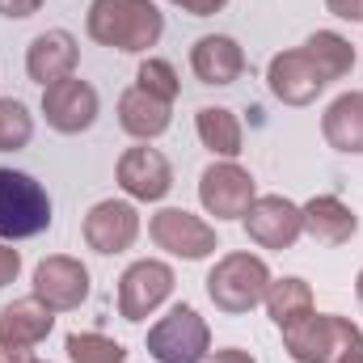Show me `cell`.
Masks as SVG:
<instances>
[{
  "label": "cell",
  "mask_w": 363,
  "mask_h": 363,
  "mask_svg": "<svg viewBox=\"0 0 363 363\" xmlns=\"http://www.w3.org/2000/svg\"><path fill=\"white\" fill-rule=\"evenodd\" d=\"M85 30L97 47L144 55L165 34V13L152 0H93L85 13Z\"/></svg>",
  "instance_id": "obj_1"
},
{
  "label": "cell",
  "mask_w": 363,
  "mask_h": 363,
  "mask_svg": "<svg viewBox=\"0 0 363 363\" xmlns=\"http://www.w3.org/2000/svg\"><path fill=\"white\" fill-rule=\"evenodd\" d=\"M283 351L296 363H338L351 351H363V330L338 313H304L283 325Z\"/></svg>",
  "instance_id": "obj_2"
},
{
  "label": "cell",
  "mask_w": 363,
  "mask_h": 363,
  "mask_svg": "<svg viewBox=\"0 0 363 363\" xmlns=\"http://www.w3.org/2000/svg\"><path fill=\"white\" fill-rule=\"evenodd\" d=\"M271 267L258 258V254H250V250H233V254H224L211 274H207V296H211V304L220 308V313H228V317H241V313H254L262 300H267V287H271Z\"/></svg>",
  "instance_id": "obj_3"
},
{
  "label": "cell",
  "mask_w": 363,
  "mask_h": 363,
  "mask_svg": "<svg viewBox=\"0 0 363 363\" xmlns=\"http://www.w3.org/2000/svg\"><path fill=\"white\" fill-rule=\"evenodd\" d=\"M51 228L47 186L21 169H0V241H30Z\"/></svg>",
  "instance_id": "obj_4"
},
{
  "label": "cell",
  "mask_w": 363,
  "mask_h": 363,
  "mask_svg": "<svg viewBox=\"0 0 363 363\" xmlns=\"http://www.w3.org/2000/svg\"><path fill=\"white\" fill-rule=\"evenodd\" d=\"M148 355L157 363H207L211 330H207V321L199 317L194 304H174L148 330Z\"/></svg>",
  "instance_id": "obj_5"
},
{
  "label": "cell",
  "mask_w": 363,
  "mask_h": 363,
  "mask_svg": "<svg viewBox=\"0 0 363 363\" xmlns=\"http://www.w3.org/2000/svg\"><path fill=\"white\" fill-rule=\"evenodd\" d=\"M148 237H152L157 250L174 254L182 262H203V258H211V254L220 250L216 228H211L203 216L186 211V207H161V211L148 220Z\"/></svg>",
  "instance_id": "obj_6"
},
{
  "label": "cell",
  "mask_w": 363,
  "mask_h": 363,
  "mask_svg": "<svg viewBox=\"0 0 363 363\" xmlns=\"http://www.w3.org/2000/svg\"><path fill=\"white\" fill-rule=\"evenodd\" d=\"M178 287V274L161 258H140L118 279V317L123 321H148Z\"/></svg>",
  "instance_id": "obj_7"
},
{
  "label": "cell",
  "mask_w": 363,
  "mask_h": 363,
  "mask_svg": "<svg viewBox=\"0 0 363 363\" xmlns=\"http://www.w3.org/2000/svg\"><path fill=\"white\" fill-rule=\"evenodd\" d=\"M258 199L250 169H241L237 161H211L199 174V203L207 216L216 220H241L250 211V203Z\"/></svg>",
  "instance_id": "obj_8"
},
{
  "label": "cell",
  "mask_w": 363,
  "mask_h": 363,
  "mask_svg": "<svg viewBox=\"0 0 363 363\" xmlns=\"http://www.w3.org/2000/svg\"><path fill=\"white\" fill-rule=\"evenodd\" d=\"M114 182L127 199L135 203H161L169 190H174V165L161 148H148V144H135L118 157L114 165Z\"/></svg>",
  "instance_id": "obj_9"
},
{
  "label": "cell",
  "mask_w": 363,
  "mask_h": 363,
  "mask_svg": "<svg viewBox=\"0 0 363 363\" xmlns=\"http://www.w3.org/2000/svg\"><path fill=\"white\" fill-rule=\"evenodd\" d=\"M241 224H245V237L262 250H291L304 233V216L287 194H258L241 216Z\"/></svg>",
  "instance_id": "obj_10"
},
{
  "label": "cell",
  "mask_w": 363,
  "mask_h": 363,
  "mask_svg": "<svg viewBox=\"0 0 363 363\" xmlns=\"http://www.w3.org/2000/svg\"><path fill=\"white\" fill-rule=\"evenodd\" d=\"M81 237L93 254H127L135 241H140V211L135 203L127 199H101L93 203L85 224H81Z\"/></svg>",
  "instance_id": "obj_11"
},
{
  "label": "cell",
  "mask_w": 363,
  "mask_h": 363,
  "mask_svg": "<svg viewBox=\"0 0 363 363\" xmlns=\"http://www.w3.org/2000/svg\"><path fill=\"white\" fill-rule=\"evenodd\" d=\"M34 296L51 313H72L89 300V267L72 254H51L34 267Z\"/></svg>",
  "instance_id": "obj_12"
},
{
  "label": "cell",
  "mask_w": 363,
  "mask_h": 363,
  "mask_svg": "<svg viewBox=\"0 0 363 363\" xmlns=\"http://www.w3.org/2000/svg\"><path fill=\"white\" fill-rule=\"evenodd\" d=\"M97 110H101L97 89H93L89 81H81V77L55 81V85L43 89V118H47V127L60 131V135H81V131H89L93 123H97Z\"/></svg>",
  "instance_id": "obj_13"
},
{
  "label": "cell",
  "mask_w": 363,
  "mask_h": 363,
  "mask_svg": "<svg viewBox=\"0 0 363 363\" xmlns=\"http://www.w3.org/2000/svg\"><path fill=\"white\" fill-rule=\"evenodd\" d=\"M267 85L283 106H313L321 93L330 89V81L321 77V68L308 60L304 47L296 51H279L267 64Z\"/></svg>",
  "instance_id": "obj_14"
},
{
  "label": "cell",
  "mask_w": 363,
  "mask_h": 363,
  "mask_svg": "<svg viewBox=\"0 0 363 363\" xmlns=\"http://www.w3.org/2000/svg\"><path fill=\"white\" fill-rule=\"evenodd\" d=\"M77 60H81V47H77V38L68 30H43L26 47V77L47 89L55 81L77 77Z\"/></svg>",
  "instance_id": "obj_15"
},
{
  "label": "cell",
  "mask_w": 363,
  "mask_h": 363,
  "mask_svg": "<svg viewBox=\"0 0 363 363\" xmlns=\"http://www.w3.org/2000/svg\"><path fill=\"white\" fill-rule=\"evenodd\" d=\"M190 72L199 77V85H216V89L237 85L245 72V51L228 34H203L190 47Z\"/></svg>",
  "instance_id": "obj_16"
},
{
  "label": "cell",
  "mask_w": 363,
  "mask_h": 363,
  "mask_svg": "<svg viewBox=\"0 0 363 363\" xmlns=\"http://www.w3.org/2000/svg\"><path fill=\"white\" fill-rule=\"evenodd\" d=\"M51 330H55V313H51L38 296L13 300V304H4V308H0V347L34 351Z\"/></svg>",
  "instance_id": "obj_17"
},
{
  "label": "cell",
  "mask_w": 363,
  "mask_h": 363,
  "mask_svg": "<svg viewBox=\"0 0 363 363\" xmlns=\"http://www.w3.org/2000/svg\"><path fill=\"white\" fill-rule=\"evenodd\" d=\"M169 123H174V101H161V97L144 93L140 85H131L118 97V127L131 140L152 144V140H161L169 131Z\"/></svg>",
  "instance_id": "obj_18"
},
{
  "label": "cell",
  "mask_w": 363,
  "mask_h": 363,
  "mask_svg": "<svg viewBox=\"0 0 363 363\" xmlns=\"http://www.w3.org/2000/svg\"><path fill=\"white\" fill-rule=\"evenodd\" d=\"M304 216V233L317 241V245H347L355 233H359V216L338 199V194H317L300 207Z\"/></svg>",
  "instance_id": "obj_19"
},
{
  "label": "cell",
  "mask_w": 363,
  "mask_h": 363,
  "mask_svg": "<svg viewBox=\"0 0 363 363\" xmlns=\"http://www.w3.org/2000/svg\"><path fill=\"white\" fill-rule=\"evenodd\" d=\"M321 135L334 152L363 157V89L338 93L321 114Z\"/></svg>",
  "instance_id": "obj_20"
},
{
  "label": "cell",
  "mask_w": 363,
  "mask_h": 363,
  "mask_svg": "<svg viewBox=\"0 0 363 363\" xmlns=\"http://www.w3.org/2000/svg\"><path fill=\"white\" fill-rule=\"evenodd\" d=\"M194 131H199L203 148L220 161H237L245 152V127L228 106H203L194 114Z\"/></svg>",
  "instance_id": "obj_21"
},
{
  "label": "cell",
  "mask_w": 363,
  "mask_h": 363,
  "mask_svg": "<svg viewBox=\"0 0 363 363\" xmlns=\"http://www.w3.org/2000/svg\"><path fill=\"white\" fill-rule=\"evenodd\" d=\"M267 313H271V321L283 330V325H291V321H300L304 313H313V287L304 283V279H296V274H283V279H271V287H267Z\"/></svg>",
  "instance_id": "obj_22"
},
{
  "label": "cell",
  "mask_w": 363,
  "mask_h": 363,
  "mask_svg": "<svg viewBox=\"0 0 363 363\" xmlns=\"http://www.w3.org/2000/svg\"><path fill=\"white\" fill-rule=\"evenodd\" d=\"M304 51H308V60L321 68V77H325L330 85L342 81V77H351V68H355V47H351L342 34H334V30L308 34V38H304Z\"/></svg>",
  "instance_id": "obj_23"
},
{
  "label": "cell",
  "mask_w": 363,
  "mask_h": 363,
  "mask_svg": "<svg viewBox=\"0 0 363 363\" xmlns=\"http://www.w3.org/2000/svg\"><path fill=\"white\" fill-rule=\"evenodd\" d=\"M64 351H68L72 363H127V347L114 342V338H106V334H97V330H77V334H68Z\"/></svg>",
  "instance_id": "obj_24"
},
{
  "label": "cell",
  "mask_w": 363,
  "mask_h": 363,
  "mask_svg": "<svg viewBox=\"0 0 363 363\" xmlns=\"http://www.w3.org/2000/svg\"><path fill=\"white\" fill-rule=\"evenodd\" d=\"M34 140V114L17 97H0V152H17Z\"/></svg>",
  "instance_id": "obj_25"
},
{
  "label": "cell",
  "mask_w": 363,
  "mask_h": 363,
  "mask_svg": "<svg viewBox=\"0 0 363 363\" xmlns=\"http://www.w3.org/2000/svg\"><path fill=\"white\" fill-rule=\"evenodd\" d=\"M135 85L144 93H152V97H161V101H178L182 93V81L178 72H174V64L169 60H140V68H135Z\"/></svg>",
  "instance_id": "obj_26"
},
{
  "label": "cell",
  "mask_w": 363,
  "mask_h": 363,
  "mask_svg": "<svg viewBox=\"0 0 363 363\" xmlns=\"http://www.w3.org/2000/svg\"><path fill=\"white\" fill-rule=\"evenodd\" d=\"M21 274V254L13 250V241H0V287H9Z\"/></svg>",
  "instance_id": "obj_27"
},
{
  "label": "cell",
  "mask_w": 363,
  "mask_h": 363,
  "mask_svg": "<svg viewBox=\"0 0 363 363\" xmlns=\"http://www.w3.org/2000/svg\"><path fill=\"white\" fill-rule=\"evenodd\" d=\"M43 4H47V0H0V17H9V21H26V17H34Z\"/></svg>",
  "instance_id": "obj_28"
},
{
  "label": "cell",
  "mask_w": 363,
  "mask_h": 363,
  "mask_svg": "<svg viewBox=\"0 0 363 363\" xmlns=\"http://www.w3.org/2000/svg\"><path fill=\"white\" fill-rule=\"evenodd\" d=\"M174 9H182V13H190V17H216L228 0H169Z\"/></svg>",
  "instance_id": "obj_29"
},
{
  "label": "cell",
  "mask_w": 363,
  "mask_h": 363,
  "mask_svg": "<svg viewBox=\"0 0 363 363\" xmlns=\"http://www.w3.org/2000/svg\"><path fill=\"white\" fill-rule=\"evenodd\" d=\"M325 9L338 21H363V0H325Z\"/></svg>",
  "instance_id": "obj_30"
},
{
  "label": "cell",
  "mask_w": 363,
  "mask_h": 363,
  "mask_svg": "<svg viewBox=\"0 0 363 363\" xmlns=\"http://www.w3.org/2000/svg\"><path fill=\"white\" fill-rule=\"evenodd\" d=\"M207 363H258L250 351H241V347H224V351H211Z\"/></svg>",
  "instance_id": "obj_31"
},
{
  "label": "cell",
  "mask_w": 363,
  "mask_h": 363,
  "mask_svg": "<svg viewBox=\"0 0 363 363\" xmlns=\"http://www.w3.org/2000/svg\"><path fill=\"white\" fill-rule=\"evenodd\" d=\"M355 300H359V304H363V271L355 274Z\"/></svg>",
  "instance_id": "obj_32"
},
{
  "label": "cell",
  "mask_w": 363,
  "mask_h": 363,
  "mask_svg": "<svg viewBox=\"0 0 363 363\" xmlns=\"http://www.w3.org/2000/svg\"><path fill=\"white\" fill-rule=\"evenodd\" d=\"M338 363H363V351H351V355H342Z\"/></svg>",
  "instance_id": "obj_33"
},
{
  "label": "cell",
  "mask_w": 363,
  "mask_h": 363,
  "mask_svg": "<svg viewBox=\"0 0 363 363\" xmlns=\"http://www.w3.org/2000/svg\"><path fill=\"white\" fill-rule=\"evenodd\" d=\"M34 363H47V359H34Z\"/></svg>",
  "instance_id": "obj_34"
}]
</instances>
